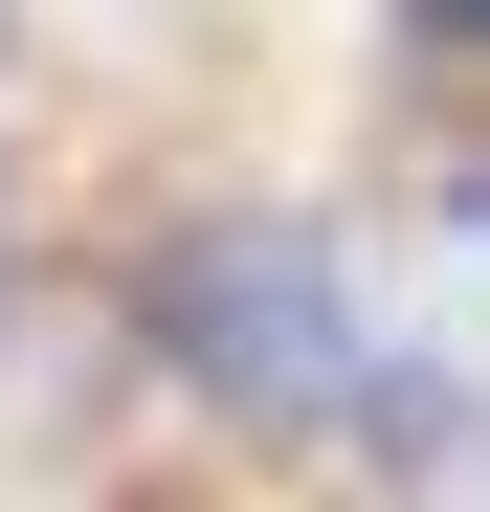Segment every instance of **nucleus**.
I'll list each match as a JSON object with an SVG mask.
<instances>
[{"mask_svg":"<svg viewBox=\"0 0 490 512\" xmlns=\"http://www.w3.org/2000/svg\"><path fill=\"white\" fill-rule=\"evenodd\" d=\"M156 357H179L223 423L312 446V423L379 401V312L335 290V245H290V223H201V245H156Z\"/></svg>","mask_w":490,"mask_h":512,"instance_id":"nucleus-1","label":"nucleus"},{"mask_svg":"<svg viewBox=\"0 0 490 512\" xmlns=\"http://www.w3.org/2000/svg\"><path fill=\"white\" fill-rule=\"evenodd\" d=\"M424 23H468V45H490V0H424Z\"/></svg>","mask_w":490,"mask_h":512,"instance_id":"nucleus-2","label":"nucleus"}]
</instances>
